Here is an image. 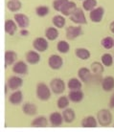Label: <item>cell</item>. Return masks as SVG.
I'll list each match as a JSON object with an SVG mask.
<instances>
[{
  "label": "cell",
  "instance_id": "7c38bea8",
  "mask_svg": "<svg viewBox=\"0 0 114 132\" xmlns=\"http://www.w3.org/2000/svg\"><path fill=\"white\" fill-rule=\"evenodd\" d=\"M49 122L51 126L53 127H60L63 125L64 120L62 117V113L60 112H53L49 116Z\"/></svg>",
  "mask_w": 114,
  "mask_h": 132
},
{
  "label": "cell",
  "instance_id": "2e32d148",
  "mask_svg": "<svg viewBox=\"0 0 114 132\" xmlns=\"http://www.w3.org/2000/svg\"><path fill=\"white\" fill-rule=\"evenodd\" d=\"M23 102V93L19 90L13 91L9 96V102L13 105H18Z\"/></svg>",
  "mask_w": 114,
  "mask_h": 132
},
{
  "label": "cell",
  "instance_id": "9a60e30c",
  "mask_svg": "<svg viewBox=\"0 0 114 132\" xmlns=\"http://www.w3.org/2000/svg\"><path fill=\"white\" fill-rule=\"evenodd\" d=\"M98 121L97 119H95L94 116H86L80 122V126L84 128H95L98 126Z\"/></svg>",
  "mask_w": 114,
  "mask_h": 132
},
{
  "label": "cell",
  "instance_id": "ac0fdd59",
  "mask_svg": "<svg viewBox=\"0 0 114 132\" xmlns=\"http://www.w3.org/2000/svg\"><path fill=\"white\" fill-rule=\"evenodd\" d=\"M102 88L104 92H110L114 89V78L112 76L104 77L102 80Z\"/></svg>",
  "mask_w": 114,
  "mask_h": 132
},
{
  "label": "cell",
  "instance_id": "836d02e7",
  "mask_svg": "<svg viewBox=\"0 0 114 132\" xmlns=\"http://www.w3.org/2000/svg\"><path fill=\"white\" fill-rule=\"evenodd\" d=\"M101 62L104 64L105 67H110L114 62V57L111 56L110 54L105 53L101 56Z\"/></svg>",
  "mask_w": 114,
  "mask_h": 132
},
{
  "label": "cell",
  "instance_id": "74e56055",
  "mask_svg": "<svg viewBox=\"0 0 114 132\" xmlns=\"http://www.w3.org/2000/svg\"><path fill=\"white\" fill-rule=\"evenodd\" d=\"M108 105H109V107H110L111 109L114 108V93L111 95L110 99H109V102H108Z\"/></svg>",
  "mask_w": 114,
  "mask_h": 132
},
{
  "label": "cell",
  "instance_id": "e0dca14e",
  "mask_svg": "<svg viewBox=\"0 0 114 132\" xmlns=\"http://www.w3.org/2000/svg\"><path fill=\"white\" fill-rule=\"evenodd\" d=\"M68 98L70 100V102L74 103H79L84 98V94L82 90H70V92L68 93Z\"/></svg>",
  "mask_w": 114,
  "mask_h": 132
},
{
  "label": "cell",
  "instance_id": "277c9868",
  "mask_svg": "<svg viewBox=\"0 0 114 132\" xmlns=\"http://www.w3.org/2000/svg\"><path fill=\"white\" fill-rule=\"evenodd\" d=\"M84 11V9L77 8L75 10V12L69 16V19L72 22H74L75 24H78V25H84V24H86L87 23L86 17H85Z\"/></svg>",
  "mask_w": 114,
  "mask_h": 132
},
{
  "label": "cell",
  "instance_id": "7402d4cb",
  "mask_svg": "<svg viewBox=\"0 0 114 132\" xmlns=\"http://www.w3.org/2000/svg\"><path fill=\"white\" fill-rule=\"evenodd\" d=\"M48 119L45 116H37L31 122L32 127H47L48 126Z\"/></svg>",
  "mask_w": 114,
  "mask_h": 132
},
{
  "label": "cell",
  "instance_id": "4fadbf2b",
  "mask_svg": "<svg viewBox=\"0 0 114 132\" xmlns=\"http://www.w3.org/2000/svg\"><path fill=\"white\" fill-rule=\"evenodd\" d=\"M25 59H26L27 63L32 64V65H36L37 63H39L41 56L39 55V52H37L36 50H30L25 55Z\"/></svg>",
  "mask_w": 114,
  "mask_h": 132
},
{
  "label": "cell",
  "instance_id": "f546056e",
  "mask_svg": "<svg viewBox=\"0 0 114 132\" xmlns=\"http://www.w3.org/2000/svg\"><path fill=\"white\" fill-rule=\"evenodd\" d=\"M52 23H53V25L55 27H57L58 29L63 28V27L65 26V23H66L65 18H64V15L58 14V15L53 16V18H52Z\"/></svg>",
  "mask_w": 114,
  "mask_h": 132
},
{
  "label": "cell",
  "instance_id": "83f0119b",
  "mask_svg": "<svg viewBox=\"0 0 114 132\" xmlns=\"http://www.w3.org/2000/svg\"><path fill=\"white\" fill-rule=\"evenodd\" d=\"M22 8V3L19 0H9L7 2V9L13 12V13H17Z\"/></svg>",
  "mask_w": 114,
  "mask_h": 132
},
{
  "label": "cell",
  "instance_id": "5bb4252c",
  "mask_svg": "<svg viewBox=\"0 0 114 132\" xmlns=\"http://www.w3.org/2000/svg\"><path fill=\"white\" fill-rule=\"evenodd\" d=\"M78 78L84 83H88L92 78V72L86 67H82L78 70Z\"/></svg>",
  "mask_w": 114,
  "mask_h": 132
},
{
  "label": "cell",
  "instance_id": "3957f363",
  "mask_svg": "<svg viewBox=\"0 0 114 132\" xmlns=\"http://www.w3.org/2000/svg\"><path fill=\"white\" fill-rule=\"evenodd\" d=\"M50 88L52 90V93L56 95H60L65 91L66 86H65L63 79L60 78H55L50 81Z\"/></svg>",
  "mask_w": 114,
  "mask_h": 132
},
{
  "label": "cell",
  "instance_id": "484cf974",
  "mask_svg": "<svg viewBox=\"0 0 114 132\" xmlns=\"http://www.w3.org/2000/svg\"><path fill=\"white\" fill-rule=\"evenodd\" d=\"M67 87L69 90H80L83 87V81L79 78H72L68 80Z\"/></svg>",
  "mask_w": 114,
  "mask_h": 132
},
{
  "label": "cell",
  "instance_id": "d6986e66",
  "mask_svg": "<svg viewBox=\"0 0 114 132\" xmlns=\"http://www.w3.org/2000/svg\"><path fill=\"white\" fill-rule=\"evenodd\" d=\"M22 112L27 116H36L37 114V107L35 103L25 102L22 105Z\"/></svg>",
  "mask_w": 114,
  "mask_h": 132
},
{
  "label": "cell",
  "instance_id": "8d00e7d4",
  "mask_svg": "<svg viewBox=\"0 0 114 132\" xmlns=\"http://www.w3.org/2000/svg\"><path fill=\"white\" fill-rule=\"evenodd\" d=\"M69 0H54L53 1V9L57 12H61L64 5L68 2Z\"/></svg>",
  "mask_w": 114,
  "mask_h": 132
},
{
  "label": "cell",
  "instance_id": "ffe728a7",
  "mask_svg": "<svg viewBox=\"0 0 114 132\" xmlns=\"http://www.w3.org/2000/svg\"><path fill=\"white\" fill-rule=\"evenodd\" d=\"M17 61V54L14 51H6L5 52V68L8 66L13 65Z\"/></svg>",
  "mask_w": 114,
  "mask_h": 132
},
{
  "label": "cell",
  "instance_id": "1f68e13d",
  "mask_svg": "<svg viewBox=\"0 0 114 132\" xmlns=\"http://www.w3.org/2000/svg\"><path fill=\"white\" fill-rule=\"evenodd\" d=\"M69 103H70V100L68 98V96H61L59 98V100L57 101V106L59 109H63L67 108L69 106Z\"/></svg>",
  "mask_w": 114,
  "mask_h": 132
},
{
  "label": "cell",
  "instance_id": "603a6c76",
  "mask_svg": "<svg viewBox=\"0 0 114 132\" xmlns=\"http://www.w3.org/2000/svg\"><path fill=\"white\" fill-rule=\"evenodd\" d=\"M62 117H63L64 122L72 123L76 119V113L74 111V109L67 107V108L62 110Z\"/></svg>",
  "mask_w": 114,
  "mask_h": 132
},
{
  "label": "cell",
  "instance_id": "52a82bcc",
  "mask_svg": "<svg viewBox=\"0 0 114 132\" xmlns=\"http://www.w3.org/2000/svg\"><path fill=\"white\" fill-rule=\"evenodd\" d=\"M83 34V29L80 25L79 26H69L66 28L65 36L68 40H74Z\"/></svg>",
  "mask_w": 114,
  "mask_h": 132
},
{
  "label": "cell",
  "instance_id": "7a4b0ae2",
  "mask_svg": "<svg viewBox=\"0 0 114 132\" xmlns=\"http://www.w3.org/2000/svg\"><path fill=\"white\" fill-rule=\"evenodd\" d=\"M97 121L98 123L103 127H107L112 123L113 117L110 110L108 109H101L97 113Z\"/></svg>",
  "mask_w": 114,
  "mask_h": 132
},
{
  "label": "cell",
  "instance_id": "4316f807",
  "mask_svg": "<svg viewBox=\"0 0 114 132\" xmlns=\"http://www.w3.org/2000/svg\"><path fill=\"white\" fill-rule=\"evenodd\" d=\"M75 55L79 60H87L91 56V53L89 52V50L85 48H77L75 50Z\"/></svg>",
  "mask_w": 114,
  "mask_h": 132
},
{
  "label": "cell",
  "instance_id": "b9f144b4",
  "mask_svg": "<svg viewBox=\"0 0 114 132\" xmlns=\"http://www.w3.org/2000/svg\"><path fill=\"white\" fill-rule=\"evenodd\" d=\"M113 126H114V123H113Z\"/></svg>",
  "mask_w": 114,
  "mask_h": 132
},
{
  "label": "cell",
  "instance_id": "44dd1931",
  "mask_svg": "<svg viewBox=\"0 0 114 132\" xmlns=\"http://www.w3.org/2000/svg\"><path fill=\"white\" fill-rule=\"evenodd\" d=\"M17 27H18V25L14 21V19H7L5 21V32L9 36H13L17 33Z\"/></svg>",
  "mask_w": 114,
  "mask_h": 132
},
{
  "label": "cell",
  "instance_id": "5b68a950",
  "mask_svg": "<svg viewBox=\"0 0 114 132\" xmlns=\"http://www.w3.org/2000/svg\"><path fill=\"white\" fill-rule=\"evenodd\" d=\"M33 47L37 52L43 53L49 48V40L46 37H37L33 41Z\"/></svg>",
  "mask_w": 114,
  "mask_h": 132
},
{
  "label": "cell",
  "instance_id": "9c48e42d",
  "mask_svg": "<svg viewBox=\"0 0 114 132\" xmlns=\"http://www.w3.org/2000/svg\"><path fill=\"white\" fill-rule=\"evenodd\" d=\"M6 84L8 85L10 90L15 91V90H18L21 86L23 85V79H22V78H20L18 76H12L8 79Z\"/></svg>",
  "mask_w": 114,
  "mask_h": 132
},
{
  "label": "cell",
  "instance_id": "8fae6325",
  "mask_svg": "<svg viewBox=\"0 0 114 132\" xmlns=\"http://www.w3.org/2000/svg\"><path fill=\"white\" fill-rule=\"evenodd\" d=\"M13 72L19 76H25L28 74V65L23 60H17L13 65Z\"/></svg>",
  "mask_w": 114,
  "mask_h": 132
},
{
  "label": "cell",
  "instance_id": "ab89813d",
  "mask_svg": "<svg viewBox=\"0 0 114 132\" xmlns=\"http://www.w3.org/2000/svg\"><path fill=\"white\" fill-rule=\"evenodd\" d=\"M109 30H110V32L114 35V21H112L110 23V25H109Z\"/></svg>",
  "mask_w": 114,
  "mask_h": 132
},
{
  "label": "cell",
  "instance_id": "d4e9b609",
  "mask_svg": "<svg viewBox=\"0 0 114 132\" xmlns=\"http://www.w3.org/2000/svg\"><path fill=\"white\" fill-rule=\"evenodd\" d=\"M77 9V5L75 2L73 1H68L64 7L62 8V10H61V14H63L64 16H70L71 14L75 12V10Z\"/></svg>",
  "mask_w": 114,
  "mask_h": 132
},
{
  "label": "cell",
  "instance_id": "d590c367",
  "mask_svg": "<svg viewBox=\"0 0 114 132\" xmlns=\"http://www.w3.org/2000/svg\"><path fill=\"white\" fill-rule=\"evenodd\" d=\"M50 13V9L49 7L47 6H38L36 8V13L37 16L39 17H45L46 15H48Z\"/></svg>",
  "mask_w": 114,
  "mask_h": 132
},
{
  "label": "cell",
  "instance_id": "cb8c5ba5",
  "mask_svg": "<svg viewBox=\"0 0 114 132\" xmlns=\"http://www.w3.org/2000/svg\"><path fill=\"white\" fill-rule=\"evenodd\" d=\"M45 37H46L47 39L49 40V41H54V40H56L59 37V30H58L57 27H48L46 30H45Z\"/></svg>",
  "mask_w": 114,
  "mask_h": 132
},
{
  "label": "cell",
  "instance_id": "d6a6232c",
  "mask_svg": "<svg viewBox=\"0 0 114 132\" xmlns=\"http://www.w3.org/2000/svg\"><path fill=\"white\" fill-rule=\"evenodd\" d=\"M97 0H84L83 1V9L86 12H91L97 7Z\"/></svg>",
  "mask_w": 114,
  "mask_h": 132
},
{
  "label": "cell",
  "instance_id": "e575fe53",
  "mask_svg": "<svg viewBox=\"0 0 114 132\" xmlns=\"http://www.w3.org/2000/svg\"><path fill=\"white\" fill-rule=\"evenodd\" d=\"M101 44L105 50H110L114 47V39L111 36H105L102 39Z\"/></svg>",
  "mask_w": 114,
  "mask_h": 132
},
{
  "label": "cell",
  "instance_id": "8992f818",
  "mask_svg": "<svg viewBox=\"0 0 114 132\" xmlns=\"http://www.w3.org/2000/svg\"><path fill=\"white\" fill-rule=\"evenodd\" d=\"M48 65L52 70H60L63 66V59L59 55H51L48 59Z\"/></svg>",
  "mask_w": 114,
  "mask_h": 132
},
{
  "label": "cell",
  "instance_id": "30bf717a",
  "mask_svg": "<svg viewBox=\"0 0 114 132\" xmlns=\"http://www.w3.org/2000/svg\"><path fill=\"white\" fill-rule=\"evenodd\" d=\"M13 19L17 22L19 28L21 29H27L29 25H30V19L24 13H17L15 14H13Z\"/></svg>",
  "mask_w": 114,
  "mask_h": 132
},
{
  "label": "cell",
  "instance_id": "60d3db41",
  "mask_svg": "<svg viewBox=\"0 0 114 132\" xmlns=\"http://www.w3.org/2000/svg\"><path fill=\"white\" fill-rule=\"evenodd\" d=\"M80 1H84V0H80Z\"/></svg>",
  "mask_w": 114,
  "mask_h": 132
},
{
  "label": "cell",
  "instance_id": "f1b7e54d",
  "mask_svg": "<svg viewBox=\"0 0 114 132\" xmlns=\"http://www.w3.org/2000/svg\"><path fill=\"white\" fill-rule=\"evenodd\" d=\"M90 70H91V72H92V74L96 75V76H100V75H102L104 71V64L102 62H97V61L91 63Z\"/></svg>",
  "mask_w": 114,
  "mask_h": 132
},
{
  "label": "cell",
  "instance_id": "f35d334b",
  "mask_svg": "<svg viewBox=\"0 0 114 132\" xmlns=\"http://www.w3.org/2000/svg\"><path fill=\"white\" fill-rule=\"evenodd\" d=\"M19 34H20V36H29V32H28V30H26V29H22V30H20Z\"/></svg>",
  "mask_w": 114,
  "mask_h": 132
},
{
  "label": "cell",
  "instance_id": "ba28073f",
  "mask_svg": "<svg viewBox=\"0 0 114 132\" xmlns=\"http://www.w3.org/2000/svg\"><path fill=\"white\" fill-rule=\"evenodd\" d=\"M104 15V9L103 7H96L94 10L89 12V18L94 23H100Z\"/></svg>",
  "mask_w": 114,
  "mask_h": 132
},
{
  "label": "cell",
  "instance_id": "4dcf8cb0",
  "mask_svg": "<svg viewBox=\"0 0 114 132\" xmlns=\"http://www.w3.org/2000/svg\"><path fill=\"white\" fill-rule=\"evenodd\" d=\"M57 50L59 53L67 54L70 51V45L66 40H60L57 44Z\"/></svg>",
  "mask_w": 114,
  "mask_h": 132
},
{
  "label": "cell",
  "instance_id": "7bdbcfd3",
  "mask_svg": "<svg viewBox=\"0 0 114 132\" xmlns=\"http://www.w3.org/2000/svg\"><path fill=\"white\" fill-rule=\"evenodd\" d=\"M113 48H114V47H113Z\"/></svg>",
  "mask_w": 114,
  "mask_h": 132
},
{
  "label": "cell",
  "instance_id": "6da1fadb",
  "mask_svg": "<svg viewBox=\"0 0 114 132\" xmlns=\"http://www.w3.org/2000/svg\"><path fill=\"white\" fill-rule=\"evenodd\" d=\"M51 93H52V90L46 83L38 82L37 84L36 94H37V98L39 101H41V102L49 101L51 98Z\"/></svg>",
  "mask_w": 114,
  "mask_h": 132
}]
</instances>
